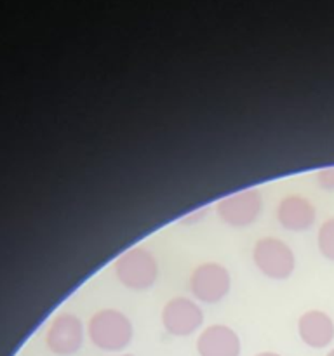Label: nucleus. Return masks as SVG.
<instances>
[{"label":"nucleus","mask_w":334,"mask_h":356,"mask_svg":"<svg viewBox=\"0 0 334 356\" xmlns=\"http://www.w3.org/2000/svg\"><path fill=\"white\" fill-rule=\"evenodd\" d=\"M113 273L124 287L131 291H146L159 277V263L145 247L138 245L125 250L115 259Z\"/></svg>","instance_id":"2"},{"label":"nucleus","mask_w":334,"mask_h":356,"mask_svg":"<svg viewBox=\"0 0 334 356\" xmlns=\"http://www.w3.org/2000/svg\"><path fill=\"white\" fill-rule=\"evenodd\" d=\"M277 221L287 232H306L317 221L315 205L301 195H287L277 205Z\"/></svg>","instance_id":"8"},{"label":"nucleus","mask_w":334,"mask_h":356,"mask_svg":"<svg viewBox=\"0 0 334 356\" xmlns=\"http://www.w3.org/2000/svg\"><path fill=\"white\" fill-rule=\"evenodd\" d=\"M90 343L106 353H120L131 344L134 329L127 315L113 308H103L90 316L87 323Z\"/></svg>","instance_id":"1"},{"label":"nucleus","mask_w":334,"mask_h":356,"mask_svg":"<svg viewBox=\"0 0 334 356\" xmlns=\"http://www.w3.org/2000/svg\"><path fill=\"white\" fill-rule=\"evenodd\" d=\"M110 356H134V355H129V353H117V355H110Z\"/></svg>","instance_id":"14"},{"label":"nucleus","mask_w":334,"mask_h":356,"mask_svg":"<svg viewBox=\"0 0 334 356\" xmlns=\"http://www.w3.org/2000/svg\"><path fill=\"white\" fill-rule=\"evenodd\" d=\"M315 181L322 190L334 191V165L320 169L319 172L315 174Z\"/></svg>","instance_id":"12"},{"label":"nucleus","mask_w":334,"mask_h":356,"mask_svg":"<svg viewBox=\"0 0 334 356\" xmlns=\"http://www.w3.org/2000/svg\"><path fill=\"white\" fill-rule=\"evenodd\" d=\"M298 336L312 350H324L334 341V320L322 309H308L298 318Z\"/></svg>","instance_id":"10"},{"label":"nucleus","mask_w":334,"mask_h":356,"mask_svg":"<svg viewBox=\"0 0 334 356\" xmlns=\"http://www.w3.org/2000/svg\"><path fill=\"white\" fill-rule=\"evenodd\" d=\"M317 249L324 259L334 263V218L326 219L317 233Z\"/></svg>","instance_id":"11"},{"label":"nucleus","mask_w":334,"mask_h":356,"mask_svg":"<svg viewBox=\"0 0 334 356\" xmlns=\"http://www.w3.org/2000/svg\"><path fill=\"white\" fill-rule=\"evenodd\" d=\"M160 320L167 334L174 337H188L202 327L204 312L197 301L186 296H177L164 305Z\"/></svg>","instance_id":"6"},{"label":"nucleus","mask_w":334,"mask_h":356,"mask_svg":"<svg viewBox=\"0 0 334 356\" xmlns=\"http://www.w3.org/2000/svg\"><path fill=\"white\" fill-rule=\"evenodd\" d=\"M256 356H282V355L273 353V351H261V353H257Z\"/></svg>","instance_id":"13"},{"label":"nucleus","mask_w":334,"mask_h":356,"mask_svg":"<svg viewBox=\"0 0 334 356\" xmlns=\"http://www.w3.org/2000/svg\"><path fill=\"white\" fill-rule=\"evenodd\" d=\"M198 356H240L242 344L232 327L214 323L205 327L197 339Z\"/></svg>","instance_id":"9"},{"label":"nucleus","mask_w":334,"mask_h":356,"mask_svg":"<svg viewBox=\"0 0 334 356\" xmlns=\"http://www.w3.org/2000/svg\"><path fill=\"white\" fill-rule=\"evenodd\" d=\"M195 301L204 305H218L232 289L230 271L219 263H202L190 273L188 280Z\"/></svg>","instance_id":"4"},{"label":"nucleus","mask_w":334,"mask_h":356,"mask_svg":"<svg viewBox=\"0 0 334 356\" xmlns=\"http://www.w3.org/2000/svg\"><path fill=\"white\" fill-rule=\"evenodd\" d=\"M45 344L54 355L72 356L84 346V325L72 313H61L49 325Z\"/></svg>","instance_id":"7"},{"label":"nucleus","mask_w":334,"mask_h":356,"mask_svg":"<svg viewBox=\"0 0 334 356\" xmlns=\"http://www.w3.org/2000/svg\"><path fill=\"white\" fill-rule=\"evenodd\" d=\"M254 266L270 280H287L296 270V256L291 247L277 236H263L254 243Z\"/></svg>","instance_id":"3"},{"label":"nucleus","mask_w":334,"mask_h":356,"mask_svg":"<svg viewBox=\"0 0 334 356\" xmlns=\"http://www.w3.org/2000/svg\"><path fill=\"white\" fill-rule=\"evenodd\" d=\"M326 356H334V348H333V350L327 351V355H326Z\"/></svg>","instance_id":"15"},{"label":"nucleus","mask_w":334,"mask_h":356,"mask_svg":"<svg viewBox=\"0 0 334 356\" xmlns=\"http://www.w3.org/2000/svg\"><path fill=\"white\" fill-rule=\"evenodd\" d=\"M263 209V197L257 188H246L221 198L216 204V214L225 225L246 228L256 222Z\"/></svg>","instance_id":"5"}]
</instances>
